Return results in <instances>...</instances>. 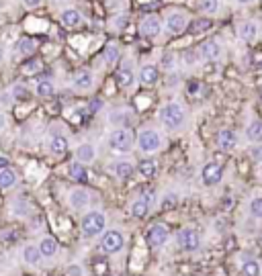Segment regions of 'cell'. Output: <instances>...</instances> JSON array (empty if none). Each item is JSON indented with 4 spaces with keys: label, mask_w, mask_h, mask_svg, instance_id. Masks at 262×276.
Masks as SVG:
<instances>
[{
    "label": "cell",
    "mask_w": 262,
    "mask_h": 276,
    "mask_svg": "<svg viewBox=\"0 0 262 276\" xmlns=\"http://www.w3.org/2000/svg\"><path fill=\"white\" fill-rule=\"evenodd\" d=\"M158 117H160V123L166 127V129H180L183 125H185V121H187V111H185V107L180 105V103H176V101H170V103H166L162 109H160V113H158Z\"/></svg>",
    "instance_id": "obj_1"
},
{
    "label": "cell",
    "mask_w": 262,
    "mask_h": 276,
    "mask_svg": "<svg viewBox=\"0 0 262 276\" xmlns=\"http://www.w3.org/2000/svg\"><path fill=\"white\" fill-rule=\"evenodd\" d=\"M105 225H107V217L100 213V211H90L82 217V235L84 238H96L105 231Z\"/></svg>",
    "instance_id": "obj_2"
},
{
    "label": "cell",
    "mask_w": 262,
    "mask_h": 276,
    "mask_svg": "<svg viewBox=\"0 0 262 276\" xmlns=\"http://www.w3.org/2000/svg\"><path fill=\"white\" fill-rule=\"evenodd\" d=\"M133 143H135L133 133H131L127 127H117V129L111 131V135H109V147H111L113 151H119V153L131 151V149H133Z\"/></svg>",
    "instance_id": "obj_3"
},
{
    "label": "cell",
    "mask_w": 262,
    "mask_h": 276,
    "mask_svg": "<svg viewBox=\"0 0 262 276\" xmlns=\"http://www.w3.org/2000/svg\"><path fill=\"white\" fill-rule=\"evenodd\" d=\"M189 14L185 10H170L166 16H164V31L170 33V35H180L187 31L189 27Z\"/></svg>",
    "instance_id": "obj_4"
},
{
    "label": "cell",
    "mask_w": 262,
    "mask_h": 276,
    "mask_svg": "<svg viewBox=\"0 0 262 276\" xmlns=\"http://www.w3.org/2000/svg\"><path fill=\"white\" fill-rule=\"evenodd\" d=\"M137 147L139 151L144 153H156L160 147H162V135L156 131V129H144L139 135H137Z\"/></svg>",
    "instance_id": "obj_5"
},
{
    "label": "cell",
    "mask_w": 262,
    "mask_h": 276,
    "mask_svg": "<svg viewBox=\"0 0 262 276\" xmlns=\"http://www.w3.org/2000/svg\"><path fill=\"white\" fill-rule=\"evenodd\" d=\"M199 57L205 62H219L224 57V45L217 39H207L199 47Z\"/></svg>",
    "instance_id": "obj_6"
},
{
    "label": "cell",
    "mask_w": 262,
    "mask_h": 276,
    "mask_svg": "<svg viewBox=\"0 0 262 276\" xmlns=\"http://www.w3.org/2000/svg\"><path fill=\"white\" fill-rule=\"evenodd\" d=\"M164 31V21L158 14H148L139 23V33L144 37H158Z\"/></svg>",
    "instance_id": "obj_7"
},
{
    "label": "cell",
    "mask_w": 262,
    "mask_h": 276,
    "mask_svg": "<svg viewBox=\"0 0 262 276\" xmlns=\"http://www.w3.org/2000/svg\"><path fill=\"white\" fill-rule=\"evenodd\" d=\"M236 33L244 43H254L260 37V25L256 21H242V23H238Z\"/></svg>",
    "instance_id": "obj_8"
},
{
    "label": "cell",
    "mask_w": 262,
    "mask_h": 276,
    "mask_svg": "<svg viewBox=\"0 0 262 276\" xmlns=\"http://www.w3.org/2000/svg\"><path fill=\"white\" fill-rule=\"evenodd\" d=\"M221 178H224V166H219L215 162H209V164L203 166V170H201V182L205 186H215V184L221 182Z\"/></svg>",
    "instance_id": "obj_9"
},
{
    "label": "cell",
    "mask_w": 262,
    "mask_h": 276,
    "mask_svg": "<svg viewBox=\"0 0 262 276\" xmlns=\"http://www.w3.org/2000/svg\"><path fill=\"white\" fill-rule=\"evenodd\" d=\"M178 246L185 252H197L199 246H201V238L193 227H185V229L178 231Z\"/></svg>",
    "instance_id": "obj_10"
},
{
    "label": "cell",
    "mask_w": 262,
    "mask_h": 276,
    "mask_svg": "<svg viewBox=\"0 0 262 276\" xmlns=\"http://www.w3.org/2000/svg\"><path fill=\"white\" fill-rule=\"evenodd\" d=\"M123 244H125V240H123V235L119 231H107L100 238V250L105 254H117V252H121L123 250Z\"/></svg>",
    "instance_id": "obj_11"
},
{
    "label": "cell",
    "mask_w": 262,
    "mask_h": 276,
    "mask_svg": "<svg viewBox=\"0 0 262 276\" xmlns=\"http://www.w3.org/2000/svg\"><path fill=\"white\" fill-rule=\"evenodd\" d=\"M148 244L152 246V248H160V246H164L166 242H168V229H166V225H162V223H154L150 229H148Z\"/></svg>",
    "instance_id": "obj_12"
},
{
    "label": "cell",
    "mask_w": 262,
    "mask_h": 276,
    "mask_svg": "<svg viewBox=\"0 0 262 276\" xmlns=\"http://www.w3.org/2000/svg\"><path fill=\"white\" fill-rule=\"evenodd\" d=\"M72 86H74V90H78V92L90 90V88L94 86V74H92L90 70H80V72H76L74 78H72Z\"/></svg>",
    "instance_id": "obj_13"
},
{
    "label": "cell",
    "mask_w": 262,
    "mask_h": 276,
    "mask_svg": "<svg viewBox=\"0 0 262 276\" xmlns=\"http://www.w3.org/2000/svg\"><path fill=\"white\" fill-rule=\"evenodd\" d=\"M82 12L78 10V8H74V6H70V8H64L62 12H59V23L66 27V29H76V27H80L82 25Z\"/></svg>",
    "instance_id": "obj_14"
},
{
    "label": "cell",
    "mask_w": 262,
    "mask_h": 276,
    "mask_svg": "<svg viewBox=\"0 0 262 276\" xmlns=\"http://www.w3.org/2000/svg\"><path fill=\"white\" fill-rule=\"evenodd\" d=\"M111 172H113L115 178H119V180H129V178L133 176V172H135V166H133V162H129V160H117V162H113Z\"/></svg>",
    "instance_id": "obj_15"
},
{
    "label": "cell",
    "mask_w": 262,
    "mask_h": 276,
    "mask_svg": "<svg viewBox=\"0 0 262 276\" xmlns=\"http://www.w3.org/2000/svg\"><path fill=\"white\" fill-rule=\"evenodd\" d=\"M158 78H160L158 66H154V64L142 66V70H139V82H142L144 86H154V84L158 82Z\"/></svg>",
    "instance_id": "obj_16"
},
{
    "label": "cell",
    "mask_w": 262,
    "mask_h": 276,
    "mask_svg": "<svg viewBox=\"0 0 262 276\" xmlns=\"http://www.w3.org/2000/svg\"><path fill=\"white\" fill-rule=\"evenodd\" d=\"M47 147H49V153H51V155L62 157V155H66V153H68L70 143H68V139L64 137V135H53V137L49 139Z\"/></svg>",
    "instance_id": "obj_17"
},
{
    "label": "cell",
    "mask_w": 262,
    "mask_h": 276,
    "mask_svg": "<svg viewBox=\"0 0 262 276\" xmlns=\"http://www.w3.org/2000/svg\"><path fill=\"white\" fill-rule=\"evenodd\" d=\"M236 143H238V135H236V131H232V129H221V131L217 133V145H219L224 151L234 149V147H236Z\"/></svg>",
    "instance_id": "obj_18"
},
{
    "label": "cell",
    "mask_w": 262,
    "mask_h": 276,
    "mask_svg": "<svg viewBox=\"0 0 262 276\" xmlns=\"http://www.w3.org/2000/svg\"><path fill=\"white\" fill-rule=\"evenodd\" d=\"M117 82H119V86H123V88L133 86L135 74H133V68H131L129 64H123V66L117 70Z\"/></svg>",
    "instance_id": "obj_19"
},
{
    "label": "cell",
    "mask_w": 262,
    "mask_h": 276,
    "mask_svg": "<svg viewBox=\"0 0 262 276\" xmlns=\"http://www.w3.org/2000/svg\"><path fill=\"white\" fill-rule=\"evenodd\" d=\"M76 157H78V162H82V164L94 162V157H96L94 145H92V143H80V145L76 147Z\"/></svg>",
    "instance_id": "obj_20"
},
{
    "label": "cell",
    "mask_w": 262,
    "mask_h": 276,
    "mask_svg": "<svg viewBox=\"0 0 262 276\" xmlns=\"http://www.w3.org/2000/svg\"><path fill=\"white\" fill-rule=\"evenodd\" d=\"M88 201H90V192L84 190V188H74L70 192V205L74 209H84L88 205Z\"/></svg>",
    "instance_id": "obj_21"
},
{
    "label": "cell",
    "mask_w": 262,
    "mask_h": 276,
    "mask_svg": "<svg viewBox=\"0 0 262 276\" xmlns=\"http://www.w3.org/2000/svg\"><path fill=\"white\" fill-rule=\"evenodd\" d=\"M16 182H18V176H16V172H14L10 166L0 170V188H2V190H10V188H14Z\"/></svg>",
    "instance_id": "obj_22"
},
{
    "label": "cell",
    "mask_w": 262,
    "mask_h": 276,
    "mask_svg": "<svg viewBox=\"0 0 262 276\" xmlns=\"http://www.w3.org/2000/svg\"><path fill=\"white\" fill-rule=\"evenodd\" d=\"M211 18H207V16H199V18H195V21H191L189 23V27H187V31L191 33V35H201V33H205L207 29H211Z\"/></svg>",
    "instance_id": "obj_23"
},
{
    "label": "cell",
    "mask_w": 262,
    "mask_h": 276,
    "mask_svg": "<svg viewBox=\"0 0 262 276\" xmlns=\"http://www.w3.org/2000/svg\"><path fill=\"white\" fill-rule=\"evenodd\" d=\"M148 209H150V199L148 196H139V199H135L131 203V215L137 217V219L146 217L148 215Z\"/></svg>",
    "instance_id": "obj_24"
},
{
    "label": "cell",
    "mask_w": 262,
    "mask_h": 276,
    "mask_svg": "<svg viewBox=\"0 0 262 276\" xmlns=\"http://www.w3.org/2000/svg\"><path fill=\"white\" fill-rule=\"evenodd\" d=\"M119 55H121V49H119V45H117L115 41H111V43H107V45H105V49H103V60H105L109 66L117 64Z\"/></svg>",
    "instance_id": "obj_25"
},
{
    "label": "cell",
    "mask_w": 262,
    "mask_h": 276,
    "mask_svg": "<svg viewBox=\"0 0 262 276\" xmlns=\"http://www.w3.org/2000/svg\"><path fill=\"white\" fill-rule=\"evenodd\" d=\"M53 90H55V88H53V82L47 80V78H45V80H39V82L35 84V94H37L39 98H49V96L53 94Z\"/></svg>",
    "instance_id": "obj_26"
},
{
    "label": "cell",
    "mask_w": 262,
    "mask_h": 276,
    "mask_svg": "<svg viewBox=\"0 0 262 276\" xmlns=\"http://www.w3.org/2000/svg\"><path fill=\"white\" fill-rule=\"evenodd\" d=\"M156 172H158V164L154 162V160H142L139 162V174L144 176V178H154L156 176Z\"/></svg>",
    "instance_id": "obj_27"
},
{
    "label": "cell",
    "mask_w": 262,
    "mask_h": 276,
    "mask_svg": "<svg viewBox=\"0 0 262 276\" xmlns=\"http://www.w3.org/2000/svg\"><path fill=\"white\" fill-rule=\"evenodd\" d=\"M246 137L250 139L252 143H260L262 141V121H252L246 127Z\"/></svg>",
    "instance_id": "obj_28"
},
{
    "label": "cell",
    "mask_w": 262,
    "mask_h": 276,
    "mask_svg": "<svg viewBox=\"0 0 262 276\" xmlns=\"http://www.w3.org/2000/svg\"><path fill=\"white\" fill-rule=\"evenodd\" d=\"M33 49H35V41L31 37H21L16 41V53L18 55H31Z\"/></svg>",
    "instance_id": "obj_29"
},
{
    "label": "cell",
    "mask_w": 262,
    "mask_h": 276,
    "mask_svg": "<svg viewBox=\"0 0 262 276\" xmlns=\"http://www.w3.org/2000/svg\"><path fill=\"white\" fill-rule=\"evenodd\" d=\"M39 250H41V256L51 258V256L57 252V244H55V240H53V238H43V240H41V244H39Z\"/></svg>",
    "instance_id": "obj_30"
},
{
    "label": "cell",
    "mask_w": 262,
    "mask_h": 276,
    "mask_svg": "<svg viewBox=\"0 0 262 276\" xmlns=\"http://www.w3.org/2000/svg\"><path fill=\"white\" fill-rule=\"evenodd\" d=\"M23 258H25L27 264L35 266V264H39V260H41V250H39L37 246H29V248H25Z\"/></svg>",
    "instance_id": "obj_31"
},
{
    "label": "cell",
    "mask_w": 262,
    "mask_h": 276,
    "mask_svg": "<svg viewBox=\"0 0 262 276\" xmlns=\"http://www.w3.org/2000/svg\"><path fill=\"white\" fill-rule=\"evenodd\" d=\"M68 172H70V176H72L76 182H84V180H86V170H84V166H82L80 162H72V164L68 166Z\"/></svg>",
    "instance_id": "obj_32"
},
{
    "label": "cell",
    "mask_w": 262,
    "mask_h": 276,
    "mask_svg": "<svg viewBox=\"0 0 262 276\" xmlns=\"http://www.w3.org/2000/svg\"><path fill=\"white\" fill-rule=\"evenodd\" d=\"M242 274L244 276H260V264L252 258H246L242 262Z\"/></svg>",
    "instance_id": "obj_33"
},
{
    "label": "cell",
    "mask_w": 262,
    "mask_h": 276,
    "mask_svg": "<svg viewBox=\"0 0 262 276\" xmlns=\"http://www.w3.org/2000/svg\"><path fill=\"white\" fill-rule=\"evenodd\" d=\"M27 96H29L27 86H23V84H14V86H12L10 98H14V101H27Z\"/></svg>",
    "instance_id": "obj_34"
},
{
    "label": "cell",
    "mask_w": 262,
    "mask_h": 276,
    "mask_svg": "<svg viewBox=\"0 0 262 276\" xmlns=\"http://www.w3.org/2000/svg\"><path fill=\"white\" fill-rule=\"evenodd\" d=\"M199 8H201L205 14H215L217 8H219V0H201V2H199Z\"/></svg>",
    "instance_id": "obj_35"
},
{
    "label": "cell",
    "mask_w": 262,
    "mask_h": 276,
    "mask_svg": "<svg viewBox=\"0 0 262 276\" xmlns=\"http://www.w3.org/2000/svg\"><path fill=\"white\" fill-rule=\"evenodd\" d=\"M162 68H164V70H168V72L176 68V57H174V53H172V51H166V53L162 55Z\"/></svg>",
    "instance_id": "obj_36"
},
{
    "label": "cell",
    "mask_w": 262,
    "mask_h": 276,
    "mask_svg": "<svg viewBox=\"0 0 262 276\" xmlns=\"http://www.w3.org/2000/svg\"><path fill=\"white\" fill-rule=\"evenodd\" d=\"M250 215L256 219H262V196L250 201Z\"/></svg>",
    "instance_id": "obj_37"
},
{
    "label": "cell",
    "mask_w": 262,
    "mask_h": 276,
    "mask_svg": "<svg viewBox=\"0 0 262 276\" xmlns=\"http://www.w3.org/2000/svg\"><path fill=\"white\" fill-rule=\"evenodd\" d=\"M248 155H250L256 164H262V143H254V145L248 149Z\"/></svg>",
    "instance_id": "obj_38"
},
{
    "label": "cell",
    "mask_w": 262,
    "mask_h": 276,
    "mask_svg": "<svg viewBox=\"0 0 262 276\" xmlns=\"http://www.w3.org/2000/svg\"><path fill=\"white\" fill-rule=\"evenodd\" d=\"M125 119H127V113H123V111H115V113L111 115V123H117L119 127H123Z\"/></svg>",
    "instance_id": "obj_39"
},
{
    "label": "cell",
    "mask_w": 262,
    "mask_h": 276,
    "mask_svg": "<svg viewBox=\"0 0 262 276\" xmlns=\"http://www.w3.org/2000/svg\"><path fill=\"white\" fill-rule=\"evenodd\" d=\"M176 194L172 192V194H166L164 196V201H162V209H170V207H176Z\"/></svg>",
    "instance_id": "obj_40"
},
{
    "label": "cell",
    "mask_w": 262,
    "mask_h": 276,
    "mask_svg": "<svg viewBox=\"0 0 262 276\" xmlns=\"http://www.w3.org/2000/svg\"><path fill=\"white\" fill-rule=\"evenodd\" d=\"M41 68V62L39 60H31L29 64H27V68H23V72H27V74H33V72H37Z\"/></svg>",
    "instance_id": "obj_41"
},
{
    "label": "cell",
    "mask_w": 262,
    "mask_h": 276,
    "mask_svg": "<svg viewBox=\"0 0 262 276\" xmlns=\"http://www.w3.org/2000/svg\"><path fill=\"white\" fill-rule=\"evenodd\" d=\"M66 276H82V268L80 266H68L66 268Z\"/></svg>",
    "instance_id": "obj_42"
},
{
    "label": "cell",
    "mask_w": 262,
    "mask_h": 276,
    "mask_svg": "<svg viewBox=\"0 0 262 276\" xmlns=\"http://www.w3.org/2000/svg\"><path fill=\"white\" fill-rule=\"evenodd\" d=\"M21 2H23V6H25V8H31V10H33V8H37V6L41 4V0H21Z\"/></svg>",
    "instance_id": "obj_43"
},
{
    "label": "cell",
    "mask_w": 262,
    "mask_h": 276,
    "mask_svg": "<svg viewBox=\"0 0 262 276\" xmlns=\"http://www.w3.org/2000/svg\"><path fill=\"white\" fill-rule=\"evenodd\" d=\"M115 25H117V29L125 27V25H127V16H125V14H119V18H117V23H115Z\"/></svg>",
    "instance_id": "obj_44"
},
{
    "label": "cell",
    "mask_w": 262,
    "mask_h": 276,
    "mask_svg": "<svg viewBox=\"0 0 262 276\" xmlns=\"http://www.w3.org/2000/svg\"><path fill=\"white\" fill-rule=\"evenodd\" d=\"M8 164H10V162H8V157L0 155V170H2V168H8Z\"/></svg>",
    "instance_id": "obj_45"
},
{
    "label": "cell",
    "mask_w": 262,
    "mask_h": 276,
    "mask_svg": "<svg viewBox=\"0 0 262 276\" xmlns=\"http://www.w3.org/2000/svg\"><path fill=\"white\" fill-rule=\"evenodd\" d=\"M185 62H187V64H189V62H191V64H193V62H195V55H193V53H189V51H187V53H185Z\"/></svg>",
    "instance_id": "obj_46"
},
{
    "label": "cell",
    "mask_w": 262,
    "mask_h": 276,
    "mask_svg": "<svg viewBox=\"0 0 262 276\" xmlns=\"http://www.w3.org/2000/svg\"><path fill=\"white\" fill-rule=\"evenodd\" d=\"M238 4H252V2H256V0H236Z\"/></svg>",
    "instance_id": "obj_47"
},
{
    "label": "cell",
    "mask_w": 262,
    "mask_h": 276,
    "mask_svg": "<svg viewBox=\"0 0 262 276\" xmlns=\"http://www.w3.org/2000/svg\"><path fill=\"white\" fill-rule=\"evenodd\" d=\"M258 94H260V103H262V86H260V92H258Z\"/></svg>",
    "instance_id": "obj_48"
},
{
    "label": "cell",
    "mask_w": 262,
    "mask_h": 276,
    "mask_svg": "<svg viewBox=\"0 0 262 276\" xmlns=\"http://www.w3.org/2000/svg\"><path fill=\"white\" fill-rule=\"evenodd\" d=\"M0 127H2V115H0Z\"/></svg>",
    "instance_id": "obj_49"
},
{
    "label": "cell",
    "mask_w": 262,
    "mask_h": 276,
    "mask_svg": "<svg viewBox=\"0 0 262 276\" xmlns=\"http://www.w3.org/2000/svg\"><path fill=\"white\" fill-rule=\"evenodd\" d=\"M55 2H64V0H55Z\"/></svg>",
    "instance_id": "obj_50"
},
{
    "label": "cell",
    "mask_w": 262,
    "mask_h": 276,
    "mask_svg": "<svg viewBox=\"0 0 262 276\" xmlns=\"http://www.w3.org/2000/svg\"><path fill=\"white\" fill-rule=\"evenodd\" d=\"M260 39H262V29H260Z\"/></svg>",
    "instance_id": "obj_51"
},
{
    "label": "cell",
    "mask_w": 262,
    "mask_h": 276,
    "mask_svg": "<svg viewBox=\"0 0 262 276\" xmlns=\"http://www.w3.org/2000/svg\"><path fill=\"white\" fill-rule=\"evenodd\" d=\"M260 244H262V238H260Z\"/></svg>",
    "instance_id": "obj_52"
}]
</instances>
